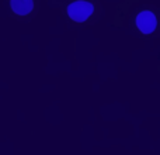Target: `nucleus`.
<instances>
[{
    "instance_id": "2",
    "label": "nucleus",
    "mask_w": 160,
    "mask_h": 155,
    "mask_svg": "<svg viewBox=\"0 0 160 155\" xmlns=\"http://www.w3.org/2000/svg\"><path fill=\"white\" fill-rule=\"evenodd\" d=\"M136 27L142 34H152L158 27V19L150 10H142L135 19Z\"/></svg>"
},
{
    "instance_id": "3",
    "label": "nucleus",
    "mask_w": 160,
    "mask_h": 155,
    "mask_svg": "<svg viewBox=\"0 0 160 155\" xmlns=\"http://www.w3.org/2000/svg\"><path fill=\"white\" fill-rule=\"evenodd\" d=\"M11 10L20 16H27L32 11L34 2L32 0H10Z\"/></svg>"
},
{
    "instance_id": "1",
    "label": "nucleus",
    "mask_w": 160,
    "mask_h": 155,
    "mask_svg": "<svg viewBox=\"0 0 160 155\" xmlns=\"http://www.w3.org/2000/svg\"><path fill=\"white\" fill-rule=\"evenodd\" d=\"M68 16L76 23L87 21L94 13V6L87 0H76L68 6Z\"/></svg>"
}]
</instances>
